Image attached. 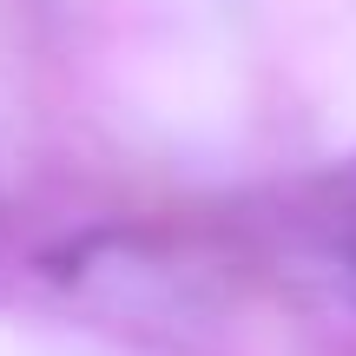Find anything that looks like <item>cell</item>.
I'll return each instance as SVG.
<instances>
[{"mask_svg":"<svg viewBox=\"0 0 356 356\" xmlns=\"http://www.w3.org/2000/svg\"><path fill=\"white\" fill-rule=\"evenodd\" d=\"M330 251H337V264H343V277H350V291H356V185L343 191V204H337V225H330Z\"/></svg>","mask_w":356,"mask_h":356,"instance_id":"1","label":"cell"}]
</instances>
